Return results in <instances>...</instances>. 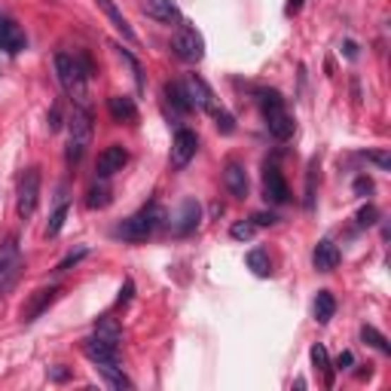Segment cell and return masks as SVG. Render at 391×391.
Here are the masks:
<instances>
[{
	"mask_svg": "<svg viewBox=\"0 0 391 391\" xmlns=\"http://www.w3.org/2000/svg\"><path fill=\"white\" fill-rule=\"evenodd\" d=\"M223 184H227L229 196H236V199H248V172L245 165L229 160L227 169H223Z\"/></svg>",
	"mask_w": 391,
	"mask_h": 391,
	"instance_id": "obj_12",
	"label": "cell"
},
{
	"mask_svg": "<svg viewBox=\"0 0 391 391\" xmlns=\"http://www.w3.org/2000/svg\"><path fill=\"white\" fill-rule=\"evenodd\" d=\"M263 196H266V202H272V205H284L291 199L284 174L278 172L275 165H266V172H263Z\"/></svg>",
	"mask_w": 391,
	"mask_h": 391,
	"instance_id": "obj_9",
	"label": "cell"
},
{
	"mask_svg": "<svg viewBox=\"0 0 391 391\" xmlns=\"http://www.w3.org/2000/svg\"><path fill=\"white\" fill-rule=\"evenodd\" d=\"M138 6H141L147 18H153L160 25H174L181 18V9L174 0H138Z\"/></svg>",
	"mask_w": 391,
	"mask_h": 391,
	"instance_id": "obj_8",
	"label": "cell"
},
{
	"mask_svg": "<svg viewBox=\"0 0 391 391\" xmlns=\"http://www.w3.org/2000/svg\"><path fill=\"white\" fill-rule=\"evenodd\" d=\"M254 220H239V223H232V229H229V236L232 239H239V241H248V239H254Z\"/></svg>",
	"mask_w": 391,
	"mask_h": 391,
	"instance_id": "obj_30",
	"label": "cell"
},
{
	"mask_svg": "<svg viewBox=\"0 0 391 391\" xmlns=\"http://www.w3.org/2000/svg\"><path fill=\"white\" fill-rule=\"evenodd\" d=\"M257 101H260V107H263V114H269V110H278V107H284V98L278 95L275 89H260V92H257Z\"/></svg>",
	"mask_w": 391,
	"mask_h": 391,
	"instance_id": "obj_28",
	"label": "cell"
},
{
	"mask_svg": "<svg viewBox=\"0 0 391 391\" xmlns=\"http://www.w3.org/2000/svg\"><path fill=\"white\" fill-rule=\"evenodd\" d=\"M55 73H59L61 89L71 95L77 107H89V77L92 61L86 52H59L55 55Z\"/></svg>",
	"mask_w": 391,
	"mask_h": 391,
	"instance_id": "obj_1",
	"label": "cell"
},
{
	"mask_svg": "<svg viewBox=\"0 0 391 391\" xmlns=\"http://www.w3.org/2000/svg\"><path fill=\"white\" fill-rule=\"evenodd\" d=\"M370 190H373V184H370L367 178H358L355 181V193H370Z\"/></svg>",
	"mask_w": 391,
	"mask_h": 391,
	"instance_id": "obj_39",
	"label": "cell"
},
{
	"mask_svg": "<svg viewBox=\"0 0 391 391\" xmlns=\"http://www.w3.org/2000/svg\"><path fill=\"white\" fill-rule=\"evenodd\" d=\"M25 31L18 28L13 18H6V16H0V49H4L6 55H18L25 49Z\"/></svg>",
	"mask_w": 391,
	"mask_h": 391,
	"instance_id": "obj_11",
	"label": "cell"
},
{
	"mask_svg": "<svg viewBox=\"0 0 391 391\" xmlns=\"http://www.w3.org/2000/svg\"><path fill=\"white\" fill-rule=\"evenodd\" d=\"M59 128H61V107L52 104V110H49V132H59Z\"/></svg>",
	"mask_w": 391,
	"mask_h": 391,
	"instance_id": "obj_35",
	"label": "cell"
},
{
	"mask_svg": "<svg viewBox=\"0 0 391 391\" xmlns=\"http://www.w3.org/2000/svg\"><path fill=\"white\" fill-rule=\"evenodd\" d=\"M184 89H187L193 107H202V110H214V107H217V104H214V92L208 89V83H205L202 77H196V73H193V77H187Z\"/></svg>",
	"mask_w": 391,
	"mask_h": 391,
	"instance_id": "obj_14",
	"label": "cell"
},
{
	"mask_svg": "<svg viewBox=\"0 0 391 391\" xmlns=\"http://www.w3.org/2000/svg\"><path fill=\"white\" fill-rule=\"evenodd\" d=\"M162 223V208L156 202H150L147 208H141L138 214H132L128 220H123L116 227V236L119 239H126V241H144V239H150L156 227Z\"/></svg>",
	"mask_w": 391,
	"mask_h": 391,
	"instance_id": "obj_2",
	"label": "cell"
},
{
	"mask_svg": "<svg viewBox=\"0 0 391 391\" xmlns=\"http://www.w3.org/2000/svg\"><path fill=\"white\" fill-rule=\"evenodd\" d=\"M55 296H59V287H40V291H34L31 300L22 306V321H37L55 303Z\"/></svg>",
	"mask_w": 391,
	"mask_h": 391,
	"instance_id": "obj_10",
	"label": "cell"
},
{
	"mask_svg": "<svg viewBox=\"0 0 391 391\" xmlns=\"http://www.w3.org/2000/svg\"><path fill=\"white\" fill-rule=\"evenodd\" d=\"M211 114H214V119H217V128H220L223 135H232V132H236V123H232V116L227 114V110H217V107H214Z\"/></svg>",
	"mask_w": 391,
	"mask_h": 391,
	"instance_id": "obj_32",
	"label": "cell"
},
{
	"mask_svg": "<svg viewBox=\"0 0 391 391\" xmlns=\"http://www.w3.org/2000/svg\"><path fill=\"white\" fill-rule=\"evenodd\" d=\"M165 98H169V104H172L174 114H190V110H193L184 83H165Z\"/></svg>",
	"mask_w": 391,
	"mask_h": 391,
	"instance_id": "obj_20",
	"label": "cell"
},
{
	"mask_svg": "<svg viewBox=\"0 0 391 391\" xmlns=\"http://www.w3.org/2000/svg\"><path fill=\"white\" fill-rule=\"evenodd\" d=\"M364 160L373 162L379 172H388V169H391V156H388V150H370V153H364Z\"/></svg>",
	"mask_w": 391,
	"mask_h": 391,
	"instance_id": "obj_31",
	"label": "cell"
},
{
	"mask_svg": "<svg viewBox=\"0 0 391 391\" xmlns=\"http://www.w3.org/2000/svg\"><path fill=\"white\" fill-rule=\"evenodd\" d=\"M312 263H315V269H318V272H333V269L339 266V248L333 245L330 239H321L318 245H315Z\"/></svg>",
	"mask_w": 391,
	"mask_h": 391,
	"instance_id": "obj_15",
	"label": "cell"
},
{
	"mask_svg": "<svg viewBox=\"0 0 391 391\" xmlns=\"http://www.w3.org/2000/svg\"><path fill=\"white\" fill-rule=\"evenodd\" d=\"M196 227H199V202L187 199L181 205V217L174 223V232H178V236H190Z\"/></svg>",
	"mask_w": 391,
	"mask_h": 391,
	"instance_id": "obj_19",
	"label": "cell"
},
{
	"mask_svg": "<svg viewBox=\"0 0 391 391\" xmlns=\"http://www.w3.org/2000/svg\"><path fill=\"white\" fill-rule=\"evenodd\" d=\"M37 202H40V169H28L22 178H18V193H16L18 217L22 220L34 217Z\"/></svg>",
	"mask_w": 391,
	"mask_h": 391,
	"instance_id": "obj_4",
	"label": "cell"
},
{
	"mask_svg": "<svg viewBox=\"0 0 391 391\" xmlns=\"http://www.w3.org/2000/svg\"><path fill=\"white\" fill-rule=\"evenodd\" d=\"M351 364H355V355H351V351H342V355L337 358V367L339 370H349Z\"/></svg>",
	"mask_w": 391,
	"mask_h": 391,
	"instance_id": "obj_37",
	"label": "cell"
},
{
	"mask_svg": "<svg viewBox=\"0 0 391 391\" xmlns=\"http://www.w3.org/2000/svg\"><path fill=\"white\" fill-rule=\"evenodd\" d=\"M361 339L367 342V346H373L379 355H391V346H388V339L383 337V333H379L376 327H370V324H364V327H361Z\"/></svg>",
	"mask_w": 391,
	"mask_h": 391,
	"instance_id": "obj_25",
	"label": "cell"
},
{
	"mask_svg": "<svg viewBox=\"0 0 391 391\" xmlns=\"http://www.w3.org/2000/svg\"><path fill=\"white\" fill-rule=\"evenodd\" d=\"M248 269L254 275H260V278H266L272 269H269V254L263 248H254V251H248Z\"/></svg>",
	"mask_w": 391,
	"mask_h": 391,
	"instance_id": "obj_24",
	"label": "cell"
},
{
	"mask_svg": "<svg viewBox=\"0 0 391 391\" xmlns=\"http://www.w3.org/2000/svg\"><path fill=\"white\" fill-rule=\"evenodd\" d=\"M68 123H71V141H68V150H64V162L80 165L83 153H86V147L92 141V114H89V107H73Z\"/></svg>",
	"mask_w": 391,
	"mask_h": 391,
	"instance_id": "obj_3",
	"label": "cell"
},
{
	"mask_svg": "<svg viewBox=\"0 0 391 391\" xmlns=\"http://www.w3.org/2000/svg\"><path fill=\"white\" fill-rule=\"evenodd\" d=\"M300 9H303V0H291V4H287V16L300 13Z\"/></svg>",
	"mask_w": 391,
	"mask_h": 391,
	"instance_id": "obj_40",
	"label": "cell"
},
{
	"mask_svg": "<svg viewBox=\"0 0 391 391\" xmlns=\"http://www.w3.org/2000/svg\"><path fill=\"white\" fill-rule=\"evenodd\" d=\"M126 162H128L126 147H123V144H110V147H104V150L98 153L95 172H98V178H101V181H107V178H114L116 172H123V165H126Z\"/></svg>",
	"mask_w": 391,
	"mask_h": 391,
	"instance_id": "obj_7",
	"label": "cell"
},
{
	"mask_svg": "<svg viewBox=\"0 0 391 391\" xmlns=\"http://www.w3.org/2000/svg\"><path fill=\"white\" fill-rule=\"evenodd\" d=\"M132 291H135V284H132V282H126V287L119 291V306L128 303V296H132Z\"/></svg>",
	"mask_w": 391,
	"mask_h": 391,
	"instance_id": "obj_38",
	"label": "cell"
},
{
	"mask_svg": "<svg viewBox=\"0 0 391 391\" xmlns=\"http://www.w3.org/2000/svg\"><path fill=\"white\" fill-rule=\"evenodd\" d=\"M107 110H110V116H114L116 123H132V119H138V107H135V101L128 95H110L107 98Z\"/></svg>",
	"mask_w": 391,
	"mask_h": 391,
	"instance_id": "obj_18",
	"label": "cell"
},
{
	"mask_svg": "<svg viewBox=\"0 0 391 391\" xmlns=\"http://www.w3.org/2000/svg\"><path fill=\"white\" fill-rule=\"evenodd\" d=\"M376 217H379L376 205H364V208L358 211V223H361V227H373V223H376Z\"/></svg>",
	"mask_w": 391,
	"mask_h": 391,
	"instance_id": "obj_33",
	"label": "cell"
},
{
	"mask_svg": "<svg viewBox=\"0 0 391 391\" xmlns=\"http://www.w3.org/2000/svg\"><path fill=\"white\" fill-rule=\"evenodd\" d=\"M95 337L110 342V346H119V339H123V330H119L116 318H110V315H104L98 324H95Z\"/></svg>",
	"mask_w": 391,
	"mask_h": 391,
	"instance_id": "obj_22",
	"label": "cell"
},
{
	"mask_svg": "<svg viewBox=\"0 0 391 391\" xmlns=\"http://www.w3.org/2000/svg\"><path fill=\"white\" fill-rule=\"evenodd\" d=\"M266 126H269V135H272V138H278V141H287V138L294 135V128H296L294 116L287 114L284 107H278V110H269V114H266Z\"/></svg>",
	"mask_w": 391,
	"mask_h": 391,
	"instance_id": "obj_16",
	"label": "cell"
},
{
	"mask_svg": "<svg viewBox=\"0 0 391 391\" xmlns=\"http://www.w3.org/2000/svg\"><path fill=\"white\" fill-rule=\"evenodd\" d=\"M172 49L174 55H178L181 61H202V55H205V40H202V34L196 31L193 25H178V31L172 34Z\"/></svg>",
	"mask_w": 391,
	"mask_h": 391,
	"instance_id": "obj_5",
	"label": "cell"
},
{
	"mask_svg": "<svg viewBox=\"0 0 391 391\" xmlns=\"http://www.w3.org/2000/svg\"><path fill=\"white\" fill-rule=\"evenodd\" d=\"M95 4L101 6V13H104V16L110 18V25H114L116 31L123 34L128 43H135V40H138V37H135V31H132V25H128V18H126L123 13H119V6L114 4V0H95Z\"/></svg>",
	"mask_w": 391,
	"mask_h": 391,
	"instance_id": "obj_17",
	"label": "cell"
},
{
	"mask_svg": "<svg viewBox=\"0 0 391 391\" xmlns=\"http://www.w3.org/2000/svg\"><path fill=\"white\" fill-rule=\"evenodd\" d=\"M98 373L104 376V383L110 388H132V379H128L123 370H116V364H98Z\"/></svg>",
	"mask_w": 391,
	"mask_h": 391,
	"instance_id": "obj_23",
	"label": "cell"
},
{
	"mask_svg": "<svg viewBox=\"0 0 391 391\" xmlns=\"http://www.w3.org/2000/svg\"><path fill=\"white\" fill-rule=\"evenodd\" d=\"M83 355H86L92 364H116V346H110V342L98 339V337H89L83 339Z\"/></svg>",
	"mask_w": 391,
	"mask_h": 391,
	"instance_id": "obj_13",
	"label": "cell"
},
{
	"mask_svg": "<svg viewBox=\"0 0 391 391\" xmlns=\"http://www.w3.org/2000/svg\"><path fill=\"white\" fill-rule=\"evenodd\" d=\"M86 205H89V208H107V205H110V190L104 187V184H95V187L89 190Z\"/></svg>",
	"mask_w": 391,
	"mask_h": 391,
	"instance_id": "obj_29",
	"label": "cell"
},
{
	"mask_svg": "<svg viewBox=\"0 0 391 391\" xmlns=\"http://www.w3.org/2000/svg\"><path fill=\"white\" fill-rule=\"evenodd\" d=\"M80 257H86V248H80V251H73V254H68V257H64L61 263H59V272H64V269H71V266L77 263Z\"/></svg>",
	"mask_w": 391,
	"mask_h": 391,
	"instance_id": "obj_34",
	"label": "cell"
},
{
	"mask_svg": "<svg viewBox=\"0 0 391 391\" xmlns=\"http://www.w3.org/2000/svg\"><path fill=\"white\" fill-rule=\"evenodd\" d=\"M68 202H61L59 208L52 211V217H49V223H46V239H52V236H59L61 232V227H64V220H68Z\"/></svg>",
	"mask_w": 391,
	"mask_h": 391,
	"instance_id": "obj_27",
	"label": "cell"
},
{
	"mask_svg": "<svg viewBox=\"0 0 391 391\" xmlns=\"http://www.w3.org/2000/svg\"><path fill=\"white\" fill-rule=\"evenodd\" d=\"M196 150H199V138H196V132L178 128V135H174V141H172V165L174 169H187Z\"/></svg>",
	"mask_w": 391,
	"mask_h": 391,
	"instance_id": "obj_6",
	"label": "cell"
},
{
	"mask_svg": "<svg viewBox=\"0 0 391 391\" xmlns=\"http://www.w3.org/2000/svg\"><path fill=\"white\" fill-rule=\"evenodd\" d=\"M333 315H337V296L330 291H318V296H315V321L327 324Z\"/></svg>",
	"mask_w": 391,
	"mask_h": 391,
	"instance_id": "obj_21",
	"label": "cell"
},
{
	"mask_svg": "<svg viewBox=\"0 0 391 391\" xmlns=\"http://www.w3.org/2000/svg\"><path fill=\"white\" fill-rule=\"evenodd\" d=\"M52 379L55 383H64V379H68V370H52Z\"/></svg>",
	"mask_w": 391,
	"mask_h": 391,
	"instance_id": "obj_42",
	"label": "cell"
},
{
	"mask_svg": "<svg viewBox=\"0 0 391 391\" xmlns=\"http://www.w3.org/2000/svg\"><path fill=\"white\" fill-rule=\"evenodd\" d=\"M251 220H254V227H272L278 217H275V214H254Z\"/></svg>",
	"mask_w": 391,
	"mask_h": 391,
	"instance_id": "obj_36",
	"label": "cell"
},
{
	"mask_svg": "<svg viewBox=\"0 0 391 391\" xmlns=\"http://www.w3.org/2000/svg\"><path fill=\"white\" fill-rule=\"evenodd\" d=\"M312 364L315 370H321L324 373V383H333V367H330V361H327V351H324V346H312Z\"/></svg>",
	"mask_w": 391,
	"mask_h": 391,
	"instance_id": "obj_26",
	"label": "cell"
},
{
	"mask_svg": "<svg viewBox=\"0 0 391 391\" xmlns=\"http://www.w3.org/2000/svg\"><path fill=\"white\" fill-rule=\"evenodd\" d=\"M342 49H346V55H349V59H355V55H358V46L351 43V40H346V46H342Z\"/></svg>",
	"mask_w": 391,
	"mask_h": 391,
	"instance_id": "obj_41",
	"label": "cell"
}]
</instances>
